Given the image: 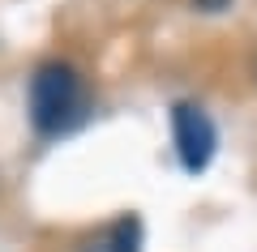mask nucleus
I'll return each instance as SVG.
<instances>
[{"label": "nucleus", "instance_id": "1", "mask_svg": "<svg viewBox=\"0 0 257 252\" xmlns=\"http://www.w3.org/2000/svg\"><path fill=\"white\" fill-rule=\"evenodd\" d=\"M82 116H86L82 73L73 64H64V60H47L30 77V120H35V128L56 137V133H69Z\"/></svg>", "mask_w": 257, "mask_h": 252}, {"label": "nucleus", "instance_id": "2", "mask_svg": "<svg viewBox=\"0 0 257 252\" xmlns=\"http://www.w3.org/2000/svg\"><path fill=\"white\" fill-rule=\"evenodd\" d=\"M172 128H176V154H180V167L184 171H206L214 158V124L202 107H193V103H176L172 107Z\"/></svg>", "mask_w": 257, "mask_h": 252}, {"label": "nucleus", "instance_id": "3", "mask_svg": "<svg viewBox=\"0 0 257 252\" xmlns=\"http://www.w3.org/2000/svg\"><path fill=\"white\" fill-rule=\"evenodd\" d=\"M107 252H142V222L133 214L116 218L107 231Z\"/></svg>", "mask_w": 257, "mask_h": 252}, {"label": "nucleus", "instance_id": "4", "mask_svg": "<svg viewBox=\"0 0 257 252\" xmlns=\"http://www.w3.org/2000/svg\"><path fill=\"white\" fill-rule=\"evenodd\" d=\"M231 0H193V9H202V13H219V9H227Z\"/></svg>", "mask_w": 257, "mask_h": 252}]
</instances>
